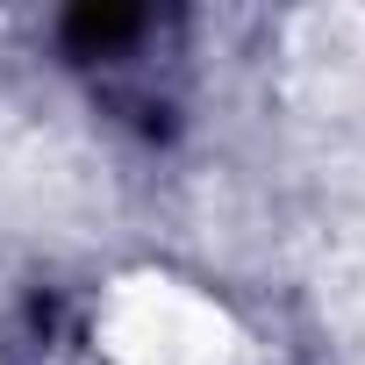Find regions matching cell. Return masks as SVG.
<instances>
[{
    "label": "cell",
    "mask_w": 365,
    "mask_h": 365,
    "mask_svg": "<svg viewBox=\"0 0 365 365\" xmlns=\"http://www.w3.org/2000/svg\"><path fill=\"white\" fill-rule=\"evenodd\" d=\"M108 336L122 365H222L230 351V322L172 279L129 287L108 315Z\"/></svg>",
    "instance_id": "obj_1"
}]
</instances>
